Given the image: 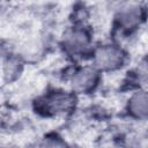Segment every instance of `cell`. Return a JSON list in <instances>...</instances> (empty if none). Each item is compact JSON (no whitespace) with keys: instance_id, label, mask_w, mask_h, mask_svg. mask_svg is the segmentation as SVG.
<instances>
[{"instance_id":"1","label":"cell","mask_w":148,"mask_h":148,"mask_svg":"<svg viewBox=\"0 0 148 148\" xmlns=\"http://www.w3.org/2000/svg\"><path fill=\"white\" fill-rule=\"evenodd\" d=\"M125 61L124 51L117 45H102L94 52L95 68L98 71H116Z\"/></svg>"},{"instance_id":"2","label":"cell","mask_w":148,"mask_h":148,"mask_svg":"<svg viewBox=\"0 0 148 148\" xmlns=\"http://www.w3.org/2000/svg\"><path fill=\"white\" fill-rule=\"evenodd\" d=\"M75 105V96L67 91H53L39 101L38 108L47 114L65 113Z\"/></svg>"},{"instance_id":"3","label":"cell","mask_w":148,"mask_h":148,"mask_svg":"<svg viewBox=\"0 0 148 148\" xmlns=\"http://www.w3.org/2000/svg\"><path fill=\"white\" fill-rule=\"evenodd\" d=\"M62 45L65 50L72 56L84 54L90 46V36L83 28L75 27L68 29L62 38Z\"/></svg>"},{"instance_id":"4","label":"cell","mask_w":148,"mask_h":148,"mask_svg":"<svg viewBox=\"0 0 148 148\" xmlns=\"http://www.w3.org/2000/svg\"><path fill=\"white\" fill-rule=\"evenodd\" d=\"M143 8L139 3L128 2L120 6L116 13V21L119 28L124 30H132L136 28L143 20Z\"/></svg>"},{"instance_id":"5","label":"cell","mask_w":148,"mask_h":148,"mask_svg":"<svg viewBox=\"0 0 148 148\" xmlns=\"http://www.w3.org/2000/svg\"><path fill=\"white\" fill-rule=\"evenodd\" d=\"M99 81L98 69L95 67H82L77 69L71 80L72 88L76 92L86 94L96 88Z\"/></svg>"},{"instance_id":"6","label":"cell","mask_w":148,"mask_h":148,"mask_svg":"<svg viewBox=\"0 0 148 148\" xmlns=\"http://www.w3.org/2000/svg\"><path fill=\"white\" fill-rule=\"evenodd\" d=\"M127 109L130 114L134 118H148V91L140 90L134 92L128 99Z\"/></svg>"},{"instance_id":"7","label":"cell","mask_w":148,"mask_h":148,"mask_svg":"<svg viewBox=\"0 0 148 148\" xmlns=\"http://www.w3.org/2000/svg\"><path fill=\"white\" fill-rule=\"evenodd\" d=\"M22 71V64L20 60L15 57H9L3 59L2 61V75L3 79L7 80L8 82L15 80Z\"/></svg>"},{"instance_id":"8","label":"cell","mask_w":148,"mask_h":148,"mask_svg":"<svg viewBox=\"0 0 148 148\" xmlns=\"http://www.w3.org/2000/svg\"><path fill=\"white\" fill-rule=\"evenodd\" d=\"M39 148H67V146L58 136H47L40 142Z\"/></svg>"},{"instance_id":"9","label":"cell","mask_w":148,"mask_h":148,"mask_svg":"<svg viewBox=\"0 0 148 148\" xmlns=\"http://www.w3.org/2000/svg\"><path fill=\"white\" fill-rule=\"evenodd\" d=\"M138 75L145 80H148V58L142 60L138 66Z\"/></svg>"}]
</instances>
